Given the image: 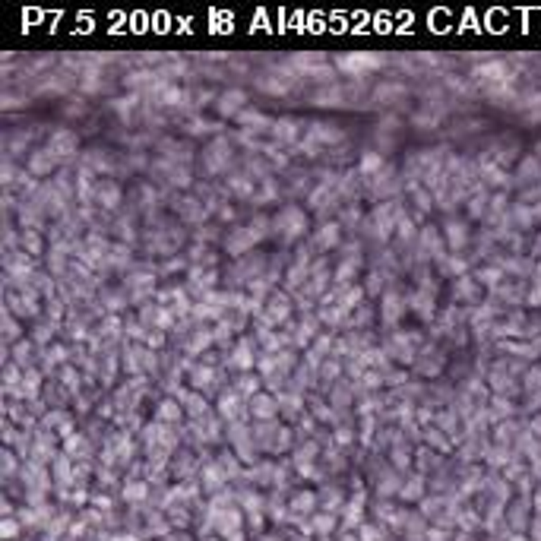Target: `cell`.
I'll return each mask as SVG.
<instances>
[{
	"mask_svg": "<svg viewBox=\"0 0 541 541\" xmlns=\"http://www.w3.org/2000/svg\"><path fill=\"white\" fill-rule=\"evenodd\" d=\"M500 278H504V272H500V269H484V272H478V282H484V285H491V288H494L497 282H500Z\"/></svg>",
	"mask_w": 541,
	"mask_h": 541,
	"instance_id": "17",
	"label": "cell"
},
{
	"mask_svg": "<svg viewBox=\"0 0 541 541\" xmlns=\"http://www.w3.org/2000/svg\"><path fill=\"white\" fill-rule=\"evenodd\" d=\"M285 316H288V298L285 294H272L269 307H266V320H269V323H282Z\"/></svg>",
	"mask_w": 541,
	"mask_h": 541,
	"instance_id": "5",
	"label": "cell"
},
{
	"mask_svg": "<svg viewBox=\"0 0 541 541\" xmlns=\"http://www.w3.org/2000/svg\"><path fill=\"white\" fill-rule=\"evenodd\" d=\"M314 526L320 529V532H316V535H326V529H332V526H336V519H332V516H326V513H320V516L314 519Z\"/></svg>",
	"mask_w": 541,
	"mask_h": 541,
	"instance_id": "20",
	"label": "cell"
},
{
	"mask_svg": "<svg viewBox=\"0 0 541 541\" xmlns=\"http://www.w3.org/2000/svg\"><path fill=\"white\" fill-rule=\"evenodd\" d=\"M529 538H532V541H541V516H535L532 522H529Z\"/></svg>",
	"mask_w": 541,
	"mask_h": 541,
	"instance_id": "23",
	"label": "cell"
},
{
	"mask_svg": "<svg viewBox=\"0 0 541 541\" xmlns=\"http://www.w3.org/2000/svg\"><path fill=\"white\" fill-rule=\"evenodd\" d=\"M506 541H532V538L526 532H513V535H506Z\"/></svg>",
	"mask_w": 541,
	"mask_h": 541,
	"instance_id": "28",
	"label": "cell"
},
{
	"mask_svg": "<svg viewBox=\"0 0 541 541\" xmlns=\"http://www.w3.org/2000/svg\"><path fill=\"white\" fill-rule=\"evenodd\" d=\"M250 412H254V418H260V421H272L278 415V399L260 392V396L250 399Z\"/></svg>",
	"mask_w": 541,
	"mask_h": 541,
	"instance_id": "2",
	"label": "cell"
},
{
	"mask_svg": "<svg viewBox=\"0 0 541 541\" xmlns=\"http://www.w3.org/2000/svg\"><path fill=\"white\" fill-rule=\"evenodd\" d=\"M399 310H402V304H399V298H396V294H390V298H386V307H383L386 323H392V320H396V314H399Z\"/></svg>",
	"mask_w": 541,
	"mask_h": 541,
	"instance_id": "16",
	"label": "cell"
},
{
	"mask_svg": "<svg viewBox=\"0 0 541 541\" xmlns=\"http://www.w3.org/2000/svg\"><path fill=\"white\" fill-rule=\"evenodd\" d=\"M522 180H541V162L538 158H526V162H522Z\"/></svg>",
	"mask_w": 541,
	"mask_h": 541,
	"instance_id": "12",
	"label": "cell"
},
{
	"mask_svg": "<svg viewBox=\"0 0 541 541\" xmlns=\"http://www.w3.org/2000/svg\"><path fill=\"white\" fill-rule=\"evenodd\" d=\"M468 240V231H466V222H446V244L450 247H462Z\"/></svg>",
	"mask_w": 541,
	"mask_h": 541,
	"instance_id": "7",
	"label": "cell"
},
{
	"mask_svg": "<svg viewBox=\"0 0 541 541\" xmlns=\"http://www.w3.org/2000/svg\"><path fill=\"white\" fill-rule=\"evenodd\" d=\"M238 406H240V402H238V399H228V396H222V415H225V418H234V415H238Z\"/></svg>",
	"mask_w": 541,
	"mask_h": 541,
	"instance_id": "19",
	"label": "cell"
},
{
	"mask_svg": "<svg viewBox=\"0 0 541 541\" xmlns=\"http://www.w3.org/2000/svg\"><path fill=\"white\" fill-rule=\"evenodd\" d=\"M478 76H484V79H494V83H506V79H510V67H506V64H500V60H494V64H488V67H481Z\"/></svg>",
	"mask_w": 541,
	"mask_h": 541,
	"instance_id": "8",
	"label": "cell"
},
{
	"mask_svg": "<svg viewBox=\"0 0 541 541\" xmlns=\"http://www.w3.org/2000/svg\"><path fill=\"white\" fill-rule=\"evenodd\" d=\"M238 390L240 392H250V390H260V377H250V374H244V377H240V383H238Z\"/></svg>",
	"mask_w": 541,
	"mask_h": 541,
	"instance_id": "18",
	"label": "cell"
},
{
	"mask_svg": "<svg viewBox=\"0 0 541 541\" xmlns=\"http://www.w3.org/2000/svg\"><path fill=\"white\" fill-rule=\"evenodd\" d=\"M522 380H526V390L529 392H541V368H532V370H526V374H522Z\"/></svg>",
	"mask_w": 541,
	"mask_h": 541,
	"instance_id": "14",
	"label": "cell"
},
{
	"mask_svg": "<svg viewBox=\"0 0 541 541\" xmlns=\"http://www.w3.org/2000/svg\"><path fill=\"white\" fill-rule=\"evenodd\" d=\"M158 418H162V421H178L180 418V406L174 402V399H165L162 408H158Z\"/></svg>",
	"mask_w": 541,
	"mask_h": 541,
	"instance_id": "11",
	"label": "cell"
},
{
	"mask_svg": "<svg viewBox=\"0 0 541 541\" xmlns=\"http://www.w3.org/2000/svg\"><path fill=\"white\" fill-rule=\"evenodd\" d=\"M288 506H292V513H314V506H320V500H316L314 491H298Z\"/></svg>",
	"mask_w": 541,
	"mask_h": 541,
	"instance_id": "6",
	"label": "cell"
},
{
	"mask_svg": "<svg viewBox=\"0 0 541 541\" xmlns=\"http://www.w3.org/2000/svg\"><path fill=\"white\" fill-rule=\"evenodd\" d=\"M231 364L234 368H250V364H254V358H250V342H240L238 354L231 358Z\"/></svg>",
	"mask_w": 541,
	"mask_h": 541,
	"instance_id": "13",
	"label": "cell"
},
{
	"mask_svg": "<svg viewBox=\"0 0 541 541\" xmlns=\"http://www.w3.org/2000/svg\"><path fill=\"white\" fill-rule=\"evenodd\" d=\"M468 212H472L475 218H478L481 212H484V193H481V196H475V200H472V206H468Z\"/></svg>",
	"mask_w": 541,
	"mask_h": 541,
	"instance_id": "25",
	"label": "cell"
},
{
	"mask_svg": "<svg viewBox=\"0 0 541 541\" xmlns=\"http://www.w3.org/2000/svg\"><path fill=\"white\" fill-rule=\"evenodd\" d=\"M380 64H383V57H377V54H345V57L339 60V67L354 73V76H361L370 67H380Z\"/></svg>",
	"mask_w": 541,
	"mask_h": 541,
	"instance_id": "1",
	"label": "cell"
},
{
	"mask_svg": "<svg viewBox=\"0 0 541 541\" xmlns=\"http://www.w3.org/2000/svg\"><path fill=\"white\" fill-rule=\"evenodd\" d=\"M316 240H320V247H336L339 244V225H323L320 234H316Z\"/></svg>",
	"mask_w": 541,
	"mask_h": 541,
	"instance_id": "9",
	"label": "cell"
},
{
	"mask_svg": "<svg viewBox=\"0 0 541 541\" xmlns=\"http://www.w3.org/2000/svg\"><path fill=\"white\" fill-rule=\"evenodd\" d=\"M504 348H506V352L522 354V358H535V352H538V348L529 345V342H504Z\"/></svg>",
	"mask_w": 541,
	"mask_h": 541,
	"instance_id": "15",
	"label": "cell"
},
{
	"mask_svg": "<svg viewBox=\"0 0 541 541\" xmlns=\"http://www.w3.org/2000/svg\"><path fill=\"white\" fill-rule=\"evenodd\" d=\"M529 304H532V307H541V278L535 282L532 292H529Z\"/></svg>",
	"mask_w": 541,
	"mask_h": 541,
	"instance_id": "24",
	"label": "cell"
},
{
	"mask_svg": "<svg viewBox=\"0 0 541 541\" xmlns=\"http://www.w3.org/2000/svg\"><path fill=\"white\" fill-rule=\"evenodd\" d=\"M16 535H19V522H16V519L13 516H7V519H3V538H16Z\"/></svg>",
	"mask_w": 541,
	"mask_h": 541,
	"instance_id": "21",
	"label": "cell"
},
{
	"mask_svg": "<svg viewBox=\"0 0 541 541\" xmlns=\"http://www.w3.org/2000/svg\"><path fill=\"white\" fill-rule=\"evenodd\" d=\"M98 200H105L108 209H114V206H117V200H120V190L114 187V184H105V187L98 184Z\"/></svg>",
	"mask_w": 541,
	"mask_h": 541,
	"instance_id": "10",
	"label": "cell"
},
{
	"mask_svg": "<svg viewBox=\"0 0 541 541\" xmlns=\"http://www.w3.org/2000/svg\"><path fill=\"white\" fill-rule=\"evenodd\" d=\"M73 149H76V136L70 130H57L51 136V143H48V152H54V155H67Z\"/></svg>",
	"mask_w": 541,
	"mask_h": 541,
	"instance_id": "3",
	"label": "cell"
},
{
	"mask_svg": "<svg viewBox=\"0 0 541 541\" xmlns=\"http://www.w3.org/2000/svg\"><path fill=\"white\" fill-rule=\"evenodd\" d=\"M529 412H541V392H529Z\"/></svg>",
	"mask_w": 541,
	"mask_h": 541,
	"instance_id": "27",
	"label": "cell"
},
{
	"mask_svg": "<svg viewBox=\"0 0 541 541\" xmlns=\"http://www.w3.org/2000/svg\"><path fill=\"white\" fill-rule=\"evenodd\" d=\"M532 212H529L526 209V206H516V222H519V228H529V225H532Z\"/></svg>",
	"mask_w": 541,
	"mask_h": 541,
	"instance_id": "22",
	"label": "cell"
},
{
	"mask_svg": "<svg viewBox=\"0 0 541 541\" xmlns=\"http://www.w3.org/2000/svg\"><path fill=\"white\" fill-rule=\"evenodd\" d=\"M244 92L240 89H231V92H225V95L218 98V114H225V117H231V114H238L240 108H244Z\"/></svg>",
	"mask_w": 541,
	"mask_h": 541,
	"instance_id": "4",
	"label": "cell"
},
{
	"mask_svg": "<svg viewBox=\"0 0 541 541\" xmlns=\"http://www.w3.org/2000/svg\"><path fill=\"white\" fill-rule=\"evenodd\" d=\"M374 168H380V155L370 152V155H364V171H374Z\"/></svg>",
	"mask_w": 541,
	"mask_h": 541,
	"instance_id": "26",
	"label": "cell"
}]
</instances>
